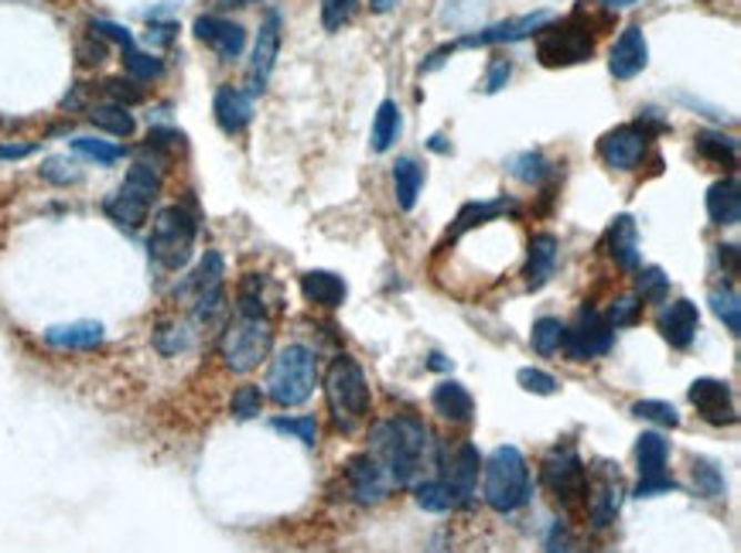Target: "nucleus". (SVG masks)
Wrapping results in <instances>:
<instances>
[{
  "label": "nucleus",
  "mask_w": 741,
  "mask_h": 553,
  "mask_svg": "<svg viewBox=\"0 0 741 553\" xmlns=\"http://www.w3.org/2000/svg\"><path fill=\"white\" fill-rule=\"evenodd\" d=\"M274 346V328L271 318H243L236 315L233 325H226L223 342H220V356L226 362L230 372H250L271 356Z\"/></svg>",
  "instance_id": "0eeeda50"
},
{
  "label": "nucleus",
  "mask_w": 741,
  "mask_h": 553,
  "mask_svg": "<svg viewBox=\"0 0 741 553\" xmlns=\"http://www.w3.org/2000/svg\"><path fill=\"white\" fill-rule=\"evenodd\" d=\"M230 4H236V8H243V4H253V0H230Z\"/></svg>",
  "instance_id": "69168bd1"
},
{
  "label": "nucleus",
  "mask_w": 741,
  "mask_h": 553,
  "mask_svg": "<svg viewBox=\"0 0 741 553\" xmlns=\"http://www.w3.org/2000/svg\"><path fill=\"white\" fill-rule=\"evenodd\" d=\"M509 172H512L519 182L540 185V182L550 175V164H547V157H544L540 151H522V154H516V157L509 161Z\"/></svg>",
  "instance_id": "e433bc0d"
},
{
  "label": "nucleus",
  "mask_w": 741,
  "mask_h": 553,
  "mask_svg": "<svg viewBox=\"0 0 741 553\" xmlns=\"http://www.w3.org/2000/svg\"><path fill=\"white\" fill-rule=\"evenodd\" d=\"M414 502L424 509V513H448V509L458 505V499H455V492L448 489L445 479L417 482V485H414Z\"/></svg>",
  "instance_id": "f704fd0d"
},
{
  "label": "nucleus",
  "mask_w": 741,
  "mask_h": 553,
  "mask_svg": "<svg viewBox=\"0 0 741 553\" xmlns=\"http://www.w3.org/2000/svg\"><path fill=\"white\" fill-rule=\"evenodd\" d=\"M718 260H721V267L728 270V277H738V246H734V243L718 246Z\"/></svg>",
  "instance_id": "bf43d9fd"
},
{
  "label": "nucleus",
  "mask_w": 741,
  "mask_h": 553,
  "mask_svg": "<svg viewBox=\"0 0 741 553\" xmlns=\"http://www.w3.org/2000/svg\"><path fill=\"white\" fill-rule=\"evenodd\" d=\"M301 294L308 305H318V308H342L345 301V280L338 274H328V270H308L301 277Z\"/></svg>",
  "instance_id": "5701e85b"
},
{
  "label": "nucleus",
  "mask_w": 741,
  "mask_h": 553,
  "mask_svg": "<svg viewBox=\"0 0 741 553\" xmlns=\"http://www.w3.org/2000/svg\"><path fill=\"white\" fill-rule=\"evenodd\" d=\"M639 318H642V301H639V297H619V301L608 308V315H605V321H608V328H612V331L629 328Z\"/></svg>",
  "instance_id": "09e8293b"
},
{
  "label": "nucleus",
  "mask_w": 741,
  "mask_h": 553,
  "mask_svg": "<svg viewBox=\"0 0 741 553\" xmlns=\"http://www.w3.org/2000/svg\"><path fill=\"white\" fill-rule=\"evenodd\" d=\"M646 120L649 123H642V120L639 123H622L598 141V154L608 167H616V172H636V167L642 164L652 131H663V123H657L652 116H646Z\"/></svg>",
  "instance_id": "1a4fd4ad"
},
{
  "label": "nucleus",
  "mask_w": 741,
  "mask_h": 553,
  "mask_svg": "<svg viewBox=\"0 0 741 553\" xmlns=\"http://www.w3.org/2000/svg\"><path fill=\"white\" fill-rule=\"evenodd\" d=\"M646 65H649L646 34H642V28L632 24V28H626V31L619 34V41L612 45V55H608V69H612L616 79L629 82V79H636Z\"/></svg>",
  "instance_id": "dca6fc26"
},
{
  "label": "nucleus",
  "mask_w": 741,
  "mask_h": 553,
  "mask_svg": "<svg viewBox=\"0 0 741 553\" xmlns=\"http://www.w3.org/2000/svg\"><path fill=\"white\" fill-rule=\"evenodd\" d=\"M663 492H677V482L670 475H663V479H639V485H636V499H652V495H663Z\"/></svg>",
  "instance_id": "4d7b16f0"
},
{
  "label": "nucleus",
  "mask_w": 741,
  "mask_h": 553,
  "mask_svg": "<svg viewBox=\"0 0 741 553\" xmlns=\"http://www.w3.org/2000/svg\"><path fill=\"white\" fill-rule=\"evenodd\" d=\"M693 489L701 499H721L724 495V475L711 461H693Z\"/></svg>",
  "instance_id": "c03bdc74"
},
{
  "label": "nucleus",
  "mask_w": 741,
  "mask_h": 553,
  "mask_svg": "<svg viewBox=\"0 0 741 553\" xmlns=\"http://www.w3.org/2000/svg\"><path fill=\"white\" fill-rule=\"evenodd\" d=\"M657 328L660 335L673 349H690L697 331H701V315H697V305L693 301H673L660 311L657 318Z\"/></svg>",
  "instance_id": "f3484780"
},
{
  "label": "nucleus",
  "mask_w": 741,
  "mask_h": 553,
  "mask_svg": "<svg viewBox=\"0 0 741 553\" xmlns=\"http://www.w3.org/2000/svg\"><path fill=\"white\" fill-rule=\"evenodd\" d=\"M588 520L595 530H605L608 523H612L619 516V505H622V489L619 482L612 479H598L595 485H588Z\"/></svg>",
  "instance_id": "393cba45"
},
{
  "label": "nucleus",
  "mask_w": 741,
  "mask_h": 553,
  "mask_svg": "<svg viewBox=\"0 0 741 553\" xmlns=\"http://www.w3.org/2000/svg\"><path fill=\"white\" fill-rule=\"evenodd\" d=\"M564 328H568V325H564L560 318H540V321L534 325V335H530L534 349H537L540 356H554V352H560Z\"/></svg>",
  "instance_id": "ea45409f"
},
{
  "label": "nucleus",
  "mask_w": 741,
  "mask_h": 553,
  "mask_svg": "<svg viewBox=\"0 0 741 553\" xmlns=\"http://www.w3.org/2000/svg\"><path fill=\"white\" fill-rule=\"evenodd\" d=\"M41 178L52 182V185H72V182H79V172H75V164L69 157H49L45 164H41Z\"/></svg>",
  "instance_id": "5fc2aeb1"
},
{
  "label": "nucleus",
  "mask_w": 741,
  "mask_h": 553,
  "mask_svg": "<svg viewBox=\"0 0 741 553\" xmlns=\"http://www.w3.org/2000/svg\"><path fill=\"white\" fill-rule=\"evenodd\" d=\"M195 38L205 41V45L220 55V59H240L243 49H246V31L236 24V21H226V18H215V14H202L195 18L192 24Z\"/></svg>",
  "instance_id": "2eb2a0df"
},
{
  "label": "nucleus",
  "mask_w": 741,
  "mask_h": 553,
  "mask_svg": "<svg viewBox=\"0 0 741 553\" xmlns=\"http://www.w3.org/2000/svg\"><path fill=\"white\" fill-rule=\"evenodd\" d=\"M75 55H79V62H82V65H100V62L106 59V41H103V38H97V34L90 31V34H85V41H79Z\"/></svg>",
  "instance_id": "6e6d98bb"
},
{
  "label": "nucleus",
  "mask_w": 741,
  "mask_h": 553,
  "mask_svg": "<svg viewBox=\"0 0 741 553\" xmlns=\"http://www.w3.org/2000/svg\"><path fill=\"white\" fill-rule=\"evenodd\" d=\"M359 0H322V24L325 31H338L348 18H353Z\"/></svg>",
  "instance_id": "864d4df0"
},
{
  "label": "nucleus",
  "mask_w": 741,
  "mask_h": 553,
  "mask_svg": "<svg viewBox=\"0 0 741 553\" xmlns=\"http://www.w3.org/2000/svg\"><path fill=\"white\" fill-rule=\"evenodd\" d=\"M483 495L489 502V509L496 513H516L530 502L534 495V479H530V464L522 458L519 448L503 444L496 448L486 464H483Z\"/></svg>",
  "instance_id": "f03ea898"
},
{
  "label": "nucleus",
  "mask_w": 741,
  "mask_h": 553,
  "mask_svg": "<svg viewBox=\"0 0 741 553\" xmlns=\"http://www.w3.org/2000/svg\"><path fill=\"white\" fill-rule=\"evenodd\" d=\"M708 216L714 226H738V219H741L738 178H721L708 188Z\"/></svg>",
  "instance_id": "a878e982"
},
{
  "label": "nucleus",
  "mask_w": 741,
  "mask_h": 553,
  "mask_svg": "<svg viewBox=\"0 0 741 553\" xmlns=\"http://www.w3.org/2000/svg\"><path fill=\"white\" fill-rule=\"evenodd\" d=\"M612 338H616V331L608 328L605 315H598V311H581L571 328H564L560 349L568 352L571 362H588V359L605 356L608 349H612Z\"/></svg>",
  "instance_id": "9d476101"
},
{
  "label": "nucleus",
  "mask_w": 741,
  "mask_h": 553,
  "mask_svg": "<svg viewBox=\"0 0 741 553\" xmlns=\"http://www.w3.org/2000/svg\"><path fill=\"white\" fill-rule=\"evenodd\" d=\"M45 342L52 349H65V352H85L103 346V325L100 321H69V325H52L45 331Z\"/></svg>",
  "instance_id": "aec40b11"
},
{
  "label": "nucleus",
  "mask_w": 741,
  "mask_h": 553,
  "mask_svg": "<svg viewBox=\"0 0 741 553\" xmlns=\"http://www.w3.org/2000/svg\"><path fill=\"white\" fill-rule=\"evenodd\" d=\"M123 69H126V75L134 79V82H154V79H161L164 62L154 59V55H148V52H141V49L134 45V49L123 52Z\"/></svg>",
  "instance_id": "4c0bfd02"
},
{
  "label": "nucleus",
  "mask_w": 741,
  "mask_h": 553,
  "mask_svg": "<svg viewBox=\"0 0 741 553\" xmlns=\"http://www.w3.org/2000/svg\"><path fill=\"white\" fill-rule=\"evenodd\" d=\"M345 482H348V495H353L359 505H379V502L389 499V489H394V482H389V475H386V468L369 451L356 454L353 461H348Z\"/></svg>",
  "instance_id": "f8f14e48"
},
{
  "label": "nucleus",
  "mask_w": 741,
  "mask_h": 553,
  "mask_svg": "<svg viewBox=\"0 0 741 553\" xmlns=\"http://www.w3.org/2000/svg\"><path fill=\"white\" fill-rule=\"evenodd\" d=\"M394 188H397V205L410 212L417 205V195L424 188V167L414 157H397L394 164Z\"/></svg>",
  "instance_id": "c85d7f7f"
},
{
  "label": "nucleus",
  "mask_w": 741,
  "mask_h": 553,
  "mask_svg": "<svg viewBox=\"0 0 741 553\" xmlns=\"http://www.w3.org/2000/svg\"><path fill=\"white\" fill-rule=\"evenodd\" d=\"M318 359L308 346H284L267 372V397L277 407H301L315 393Z\"/></svg>",
  "instance_id": "20e7f679"
},
{
  "label": "nucleus",
  "mask_w": 741,
  "mask_h": 553,
  "mask_svg": "<svg viewBox=\"0 0 741 553\" xmlns=\"http://www.w3.org/2000/svg\"><path fill=\"white\" fill-rule=\"evenodd\" d=\"M711 311L724 321V328L731 335L741 331V305H738V294L731 287H718L711 290Z\"/></svg>",
  "instance_id": "a19ab883"
},
{
  "label": "nucleus",
  "mask_w": 741,
  "mask_h": 553,
  "mask_svg": "<svg viewBox=\"0 0 741 553\" xmlns=\"http://www.w3.org/2000/svg\"><path fill=\"white\" fill-rule=\"evenodd\" d=\"M195 236H199V223L185 205L161 208L151 223V239H148L154 264H161L164 270H182L192 260Z\"/></svg>",
  "instance_id": "39448f33"
},
{
  "label": "nucleus",
  "mask_w": 741,
  "mask_h": 553,
  "mask_svg": "<svg viewBox=\"0 0 741 553\" xmlns=\"http://www.w3.org/2000/svg\"><path fill=\"white\" fill-rule=\"evenodd\" d=\"M544 485L564 499V502H575L588 492V468L585 461L578 458V451L571 448H557L547 461H544Z\"/></svg>",
  "instance_id": "9b49d317"
},
{
  "label": "nucleus",
  "mask_w": 741,
  "mask_h": 553,
  "mask_svg": "<svg viewBox=\"0 0 741 553\" xmlns=\"http://www.w3.org/2000/svg\"><path fill=\"white\" fill-rule=\"evenodd\" d=\"M667 458H670V444L657 431L639 434L636 461H639V475L642 479H663L667 475Z\"/></svg>",
  "instance_id": "cd10ccee"
},
{
  "label": "nucleus",
  "mask_w": 741,
  "mask_h": 553,
  "mask_svg": "<svg viewBox=\"0 0 741 553\" xmlns=\"http://www.w3.org/2000/svg\"><path fill=\"white\" fill-rule=\"evenodd\" d=\"M430 407H434V413H441L445 420H455V423H465L475 413V400H471V393L461 387L458 379L438 382L434 393H430Z\"/></svg>",
  "instance_id": "b1692460"
},
{
  "label": "nucleus",
  "mask_w": 741,
  "mask_h": 553,
  "mask_svg": "<svg viewBox=\"0 0 741 553\" xmlns=\"http://www.w3.org/2000/svg\"><path fill=\"white\" fill-rule=\"evenodd\" d=\"M271 428L281 431V434L297 438L304 448H315V444H318V420H315V417H274Z\"/></svg>",
  "instance_id": "58836bf2"
},
{
  "label": "nucleus",
  "mask_w": 741,
  "mask_h": 553,
  "mask_svg": "<svg viewBox=\"0 0 741 553\" xmlns=\"http://www.w3.org/2000/svg\"><path fill=\"white\" fill-rule=\"evenodd\" d=\"M636 297L642 305H667L670 297V277L660 267H646L636 274Z\"/></svg>",
  "instance_id": "c9c22d12"
},
{
  "label": "nucleus",
  "mask_w": 741,
  "mask_h": 553,
  "mask_svg": "<svg viewBox=\"0 0 741 553\" xmlns=\"http://www.w3.org/2000/svg\"><path fill=\"white\" fill-rule=\"evenodd\" d=\"M478 468H483V458H478V448L471 441H461L445 468V482L455 492L458 502H468L475 495V482H478Z\"/></svg>",
  "instance_id": "6ab92c4d"
},
{
  "label": "nucleus",
  "mask_w": 741,
  "mask_h": 553,
  "mask_svg": "<svg viewBox=\"0 0 741 553\" xmlns=\"http://www.w3.org/2000/svg\"><path fill=\"white\" fill-rule=\"evenodd\" d=\"M400 4V0H369V8L376 11V14H386V11H394Z\"/></svg>",
  "instance_id": "e2e57ef3"
},
{
  "label": "nucleus",
  "mask_w": 741,
  "mask_h": 553,
  "mask_svg": "<svg viewBox=\"0 0 741 553\" xmlns=\"http://www.w3.org/2000/svg\"><path fill=\"white\" fill-rule=\"evenodd\" d=\"M503 212H516V205H512V198H493V202H471V205H465L461 212H458V219H455V229H451V239L455 236H461L465 229H471V226H483V223H493L496 216H503Z\"/></svg>",
  "instance_id": "2f4dec72"
},
{
  "label": "nucleus",
  "mask_w": 741,
  "mask_h": 553,
  "mask_svg": "<svg viewBox=\"0 0 741 553\" xmlns=\"http://www.w3.org/2000/svg\"><path fill=\"white\" fill-rule=\"evenodd\" d=\"M230 410L236 420H253V417H260V410H264V393H260V387H253V382H246V387H240L233 393Z\"/></svg>",
  "instance_id": "49530a36"
},
{
  "label": "nucleus",
  "mask_w": 741,
  "mask_h": 553,
  "mask_svg": "<svg viewBox=\"0 0 741 553\" xmlns=\"http://www.w3.org/2000/svg\"><path fill=\"white\" fill-rule=\"evenodd\" d=\"M154 346L161 356H179L192 346V331L185 325H161L154 331Z\"/></svg>",
  "instance_id": "a18cd8bd"
},
{
  "label": "nucleus",
  "mask_w": 741,
  "mask_h": 553,
  "mask_svg": "<svg viewBox=\"0 0 741 553\" xmlns=\"http://www.w3.org/2000/svg\"><path fill=\"white\" fill-rule=\"evenodd\" d=\"M690 403L697 407V413H701L708 423H714V428H724V423L738 420L731 387L721 379H693L690 382Z\"/></svg>",
  "instance_id": "4468645a"
},
{
  "label": "nucleus",
  "mask_w": 741,
  "mask_h": 553,
  "mask_svg": "<svg viewBox=\"0 0 741 553\" xmlns=\"http://www.w3.org/2000/svg\"><path fill=\"white\" fill-rule=\"evenodd\" d=\"M397 137H400V106L394 100H383L373 120V151L386 154Z\"/></svg>",
  "instance_id": "72a5a7b5"
},
{
  "label": "nucleus",
  "mask_w": 741,
  "mask_h": 553,
  "mask_svg": "<svg viewBox=\"0 0 741 553\" xmlns=\"http://www.w3.org/2000/svg\"><path fill=\"white\" fill-rule=\"evenodd\" d=\"M547 21H550V14H547V11L522 14V18L499 21V24H493V28H486V31H478V34L461 38V45H465V49H475V45H503V41H522V38L537 34V31H540Z\"/></svg>",
  "instance_id": "a211bd4d"
},
{
  "label": "nucleus",
  "mask_w": 741,
  "mask_h": 553,
  "mask_svg": "<svg viewBox=\"0 0 741 553\" xmlns=\"http://www.w3.org/2000/svg\"><path fill=\"white\" fill-rule=\"evenodd\" d=\"M369 454L379 458L389 482L397 489L417 485V479L438 461L430 431L414 417H389L369 431Z\"/></svg>",
  "instance_id": "f257e3e1"
},
{
  "label": "nucleus",
  "mask_w": 741,
  "mask_h": 553,
  "mask_svg": "<svg viewBox=\"0 0 741 553\" xmlns=\"http://www.w3.org/2000/svg\"><path fill=\"white\" fill-rule=\"evenodd\" d=\"M509 75H512V62L509 59H499V62H493V69H489V75H486V93H499L506 82H509Z\"/></svg>",
  "instance_id": "13d9d810"
},
{
  "label": "nucleus",
  "mask_w": 741,
  "mask_h": 553,
  "mask_svg": "<svg viewBox=\"0 0 741 553\" xmlns=\"http://www.w3.org/2000/svg\"><path fill=\"white\" fill-rule=\"evenodd\" d=\"M90 123L100 126V131H106L110 137H130L138 131L134 113H130L126 106H120V103H110V100L90 106Z\"/></svg>",
  "instance_id": "7c9ffc66"
},
{
  "label": "nucleus",
  "mask_w": 741,
  "mask_h": 553,
  "mask_svg": "<svg viewBox=\"0 0 741 553\" xmlns=\"http://www.w3.org/2000/svg\"><path fill=\"white\" fill-rule=\"evenodd\" d=\"M325 397H328V407H332V417L338 428H356V423L369 413V403H373V393H369V382L359 369L356 359L348 356H338L325 376Z\"/></svg>",
  "instance_id": "423d86ee"
},
{
  "label": "nucleus",
  "mask_w": 741,
  "mask_h": 553,
  "mask_svg": "<svg viewBox=\"0 0 741 553\" xmlns=\"http://www.w3.org/2000/svg\"><path fill=\"white\" fill-rule=\"evenodd\" d=\"M547 546H550V553H568V533L560 530V523L554 526V533H550V543H547Z\"/></svg>",
  "instance_id": "680f3d73"
},
{
  "label": "nucleus",
  "mask_w": 741,
  "mask_h": 553,
  "mask_svg": "<svg viewBox=\"0 0 741 553\" xmlns=\"http://www.w3.org/2000/svg\"><path fill=\"white\" fill-rule=\"evenodd\" d=\"M632 413L642 417V420H652V423H663V428H677V423H680L677 407L667 403V400H639L632 407Z\"/></svg>",
  "instance_id": "de8ad7c7"
},
{
  "label": "nucleus",
  "mask_w": 741,
  "mask_h": 553,
  "mask_svg": "<svg viewBox=\"0 0 741 553\" xmlns=\"http://www.w3.org/2000/svg\"><path fill=\"white\" fill-rule=\"evenodd\" d=\"M557 253H560V243L554 233H537L530 239V257H527V287L530 290H540L550 277H554V267H557Z\"/></svg>",
  "instance_id": "412c9836"
},
{
  "label": "nucleus",
  "mask_w": 741,
  "mask_h": 553,
  "mask_svg": "<svg viewBox=\"0 0 741 553\" xmlns=\"http://www.w3.org/2000/svg\"><path fill=\"white\" fill-rule=\"evenodd\" d=\"M72 151L82 154V157H90V161H97V164H116V161L123 157V147H120V144L100 141V137H75V141H72Z\"/></svg>",
  "instance_id": "37998d69"
},
{
  "label": "nucleus",
  "mask_w": 741,
  "mask_h": 553,
  "mask_svg": "<svg viewBox=\"0 0 741 553\" xmlns=\"http://www.w3.org/2000/svg\"><path fill=\"white\" fill-rule=\"evenodd\" d=\"M277 52H281V14L271 11L264 18L253 41V59H250V90L264 93V86L271 82V72L277 65Z\"/></svg>",
  "instance_id": "ddd939ff"
},
{
  "label": "nucleus",
  "mask_w": 741,
  "mask_h": 553,
  "mask_svg": "<svg viewBox=\"0 0 741 553\" xmlns=\"http://www.w3.org/2000/svg\"><path fill=\"white\" fill-rule=\"evenodd\" d=\"M120 192L130 195V198H138V202H144V205H154V198L161 195V175H158V167L148 164V161H138V164L126 172Z\"/></svg>",
  "instance_id": "c756f323"
},
{
  "label": "nucleus",
  "mask_w": 741,
  "mask_h": 553,
  "mask_svg": "<svg viewBox=\"0 0 741 553\" xmlns=\"http://www.w3.org/2000/svg\"><path fill=\"white\" fill-rule=\"evenodd\" d=\"M591 52H595V38H591V31L578 18L560 21V24H544L537 31V59L547 69H564V65L588 62Z\"/></svg>",
  "instance_id": "6e6552de"
},
{
  "label": "nucleus",
  "mask_w": 741,
  "mask_h": 553,
  "mask_svg": "<svg viewBox=\"0 0 741 553\" xmlns=\"http://www.w3.org/2000/svg\"><path fill=\"white\" fill-rule=\"evenodd\" d=\"M697 151H701L708 161H718V164H734V157H738V144L731 141V137H724V134H711V131H704V134H697Z\"/></svg>",
  "instance_id": "79ce46f5"
},
{
  "label": "nucleus",
  "mask_w": 741,
  "mask_h": 553,
  "mask_svg": "<svg viewBox=\"0 0 741 553\" xmlns=\"http://www.w3.org/2000/svg\"><path fill=\"white\" fill-rule=\"evenodd\" d=\"M608 257L616 260V267L622 270H636L639 267V233H636V223L632 216H619L608 229Z\"/></svg>",
  "instance_id": "bb28decb"
},
{
  "label": "nucleus",
  "mask_w": 741,
  "mask_h": 553,
  "mask_svg": "<svg viewBox=\"0 0 741 553\" xmlns=\"http://www.w3.org/2000/svg\"><path fill=\"white\" fill-rule=\"evenodd\" d=\"M90 31H93L97 38H103V41H113V45H120V52L134 49V34H130V31H126L123 24H116V21L93 18V21H90Z\"/></svg>",
  "instance_id": "603ef678"
},
{
  "label": "nucleus",
  "mask_w": 741,
  "mask_h": 553,
  "mask_svg": "<svg viewBox=\"0 0 741 553\" xmlns=\"http://www.w3.org/2000/svg\"><path fill=\"white\" fill-rule=\"evenodd\" d=\"M103 93L110 96V103H120V106H130V103H141V100H144V90L138 86L134 79H106V82H103Z\"/></svg>",
  "instance_id": "8fccbe9b"
},
{
  "label": "nucleus",
  "mask_w": 741,
  "mask_h": 553,
  "mask_svg": "<svg viewBox=\"0 0 741 553\" xmlns=\"http://www.w3.org/2000/svg\"><path fill=\"white\" fill-rule=\"evenodd\" d=\"M516 382L527 393H537V397H550V393H557V379L550 376V372H544V369H519L516 372Z\"/></svg>",
  "instance_id": "3c124183"
},
{
  "label": "nucleus",
  "mask_w": 741,
  "mask_h": 553,
  "mask_svg": "<svg viewBox=\"0 0 741 553\" xmlns=\"http://www.w3.org/2000/svg\"><path fill=\"white\" fill-rule=\"evenodd\" d=\"M28 154H34V144H0V157L4 161H18Z\"/></svg>",
  "instance_id": "052dcab7"
},
{
  "label": "nucleus",
  "mask_w": 741,
  "mask_h": 553,
  "mask_svg": "<svg viewBox=\"0 0 741 553\" xmlns=\"http://www.w3.org/2000/svg\"><path fill=\"white\" fill-rule=\"evenodd\" d=\"M598 4H605V8L619 11V8H629V4H636V0H598Z\"/></svg>",
  "instance_id": "0e129e2a"
},
{
  "label": "nucleus",
  "mask_w": 741,
  "mask_h": 553,
  "mask_svg": "<svg viewBox=\"0 0 741 553\" xmlns=\"http://www.w3.org/2000/svg\"><path fill=\"white\" fill-rule=\"evenodd\" d=\"M226 260L220 249H209L199 260V267L182 280V287L174 290L182 305L192 308L199 325H215L226 315Z\"/></svg>",
  "instance_id": "7ed1b4c3"
},
{
  "label": "nucleus",
  "mask_w": 741,
  "mask_h": 553,
  "mask_svg": "<svg viewBox=\"0 0 741 553\" xmlns=\"http://www.w3.org/2000/svg\"><path fill=\"white\" fill-rule=\"evenodd\" d=\"M103 212L106 216L116 223V226H126V229H141L144 223H148V212H151V205H144V202H138V198H130V195H123L120 188L103 202Z\"/></svg>",
  "instance_id": "473e14b6"
},
{
  "label": "nucleus",
  "mask_w": 741,
  "mask_h": 553,
  "mask_svg": "<svg viewBox=\"0 0 741 553\" xmlns=\"http://www.w3.org/2000/svg\"><path fill=\"white\" fill-rule=\"evenodd\" d=\"M212 110H215V123H220L226 134H240L243 126L253 120V100H250V93L233 90V86L215 93Z\"/></svg>",
  "instance_id": "4be33fe9"
}]
</instances>
